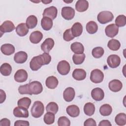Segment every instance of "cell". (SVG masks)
Segmentation results:
<instances>
[{
    "mask_svg": "<svg viewBox=\"0 0 126 126\" xmlns=\"http://www.w3.org/2000/svg\"><path fill=\"white\" fill-rule=\"evenodd\" d=\"M15 28V26L12 22L9 20L4 21L0 26L1 36L5 32H10L13 31Z\"/></svg>",
    "mask_w": 126,
    "mask_h": 126,
    "instance_id": "8",
    "label": "cell"
},
{
    "mask_svg": "<svg viewBox=\"0 0 126 126\" xmlns=\"http://www.w3.org/2000/svg\"><path fill=\"white\" fill-rule=\"evenodd\" d=\"M29 89L30 95L38 94L42 92L43 87L40 82L34 81L29 84Z\"/></svg>",
    "mask_w": 126,
    "mask_h": 126,
    "instance_id": "3",
    "label": "cell"
},
{
    "mask_svg": "<svg viewBox=\"0 0 126 126\" xmlns=\"http://www.w3.org/2000/svg\"><path fill=\"white\" fill-rule=\"evenodd\" d=\"M44 4H48L51 2H52V0H49V1H47V0H42L41 1Z\"/></svg>",
    "mask_w": 126,
    "mask_h": 126,
    "instance_id": "51",
    "label": "cell"
},
{
    "mask_svg": "<svg viewBox=\"0 0 126 126\" xmlns=\"http://www.w3.org/2000/svg\"><path fill=\"white\" fill-rule=\"evenodd\" d=\"M84 126H96V124L94 120L92 118H89L87 119L84 123Z\"/></svg>",
    "mask_w": 126,
    "mask_h": 126,
    "instance_id": "46",
    "label": "cell"
},
{
    "mask_svg": "<svg viewBox=\"0 0 126 126\" xmlns=\"http://www.w3.org/2000/svg\"><path fill=\"white\" fill-rule=\"evenodd\" d=\"M112 125L107 120H103L100 122L98 124L99 126H111Z\"/></svg>",
    "mask_w": 126,
    "mask_h": 126,
    "instance_id": "50",
    "label": "cell"
},
{
    "mask_svg": "<svg viewBox=\"0 0 126 126\" xmlns=\"http://www.w3.org/2000/svg\"><path fill=\"white\" fill-rule=\"evenodd\" d=\"M42 33L38 31L33 32L30 35V40L32 43L33 44L38 43L42 40Z\"/></svg>",
    "mask_w": 126,
    "mask_h": 126,
    "instance_id": "21",
    "label": "cell"
},
{
    "mask_svg": "<svg viewBox=\"0 0 126 126\" xmlns=\"http://www.w3.org/2000/svg\"><path fill=\"white\" fill-rule=\"evenodd\" d=\"M119 32V28L114 24L108 25L105 29L106 35L109 37L113 38Z\"/></svg>",
    "mask_w": 126,
    "mask_h": 126,
    "instance_id": "10",
    "label": "cell"
},
{
    "mask_svg": "<svg viewBox=\"0 0 126 126\" xmlns=\"http://www.w3.org/2000/svg\"><path fill=\"white\" fill-rule=\"evenodd\" d=\"M70 66L69 63L66 61H60L57 65V70L62 75H67L70 71Z\"/></svg>",
    "mask_w": 126,
    "mask_h": 126,
    "instance_id": "5",
    "label": "cell"
},
{
    "mask_svg": "<svg viewBox=\"0 0 126 126\" xmlns=\"http://www.w3.org/2000/svg\"><path fill=\"white\" fill-rule=\"evenodd\" d=\"M43 65V63L40 55L33 57L30 63V68L33 71L38 70Z\"/></svg>",
    "mask_w": 126,
    "mask_h": 126,
    "instance_id": "6",
    "label": "cell"
},
{
    "mask_svg": "<svg viewBox=\"0 0 126 126\" xmlns=\"http://www.w3.org/2000/svg\"><path fill=\"white\" fill-rule=\"evenodd\" d=\"M0 103H2L4 101L6 98L5 93L1 89L0 90Z\"/></svg>",
    "mask_w": 126,
    "mask_h": 126,
    "instance_id": "49",
    "label": "cell"
},
{
    "mask_svg": "<svg viewBox=\"0 0 126 126\" xmlns=\"http://www.w3.org/2000/svg\"><path fill=\"white\" fill-rule=\"evenodd\" d=\"M46 109L47 112H51L56 114L59 109V107L58 104L54 102H49L46 107Z\"/></svg>",
    "mask_w": 126,
    "mask_h": 126,
    "instance_id": "38",
    "label": "cell"
},
{
    "mask_svg": "<svg viewBox=\"0 0 126 126\" xmlns=\"http://www.w3.org/2000/svg\"><path fill=\"white\" fill-rule=\"evenodd\" d=\"M18 92L21 94H28L30 95V93L29 89V84L20 86L18 88Z\"/></svg>",
    "mask_w": 126,
    "mask_h": 126,
    "instance_id": "45",
    "label": "cell"
},
{
    "mask_svg": "<svg viewBox=\"0 0 126 126\" xmlns=\"http://www.w3.org/2000/svg\"><path fill=\"white\" fill-rule=\"evenodd\" d=\"M115 25L119 27H124L126 24V17L124 15H120L115 19Z\"/></svg>",
    "mask_w": 126,
    "mask_h": 126,
    "instance_id": "41",
    "label": "cell"
},
{
    "mask_svg": "<svg viewBox=\"0 0 126 126\" xmlns=\"http://www.w3.org/2000/svg\"><path fill=\"white\" fill-rule=\"evenodd\" d=\"M104 78V74L100 69H94L92 71L90 75V80L94 83H101Z\"/></svg>",
    "mask_w": 126,
    "mask_h": 126,
    "instance_id": "4",
    "label": "cell"
},
{
    "mask_svg": "<svg viewBox=\"0 0 126 126\" xmlns=\"http://www.w3.org/2000/svg\"><path fill=\"white\" fill-rule=\"evenodd\" d=\"M84 111L87 115L89 116H92L95 111L94 105L91 102L86 103L84 106Z\"/></svg>",
    "mask_w": 126,
    "mask_h": 126,
    "instance_id": "31",
    "label": "cell"
},
{
    "mask_svg": "<svg viewBox=\"0 0 126 126\" xmlns=\"http://www.w3.org/2000/svg\"><path fill=\"white\" fill-rule=\"evenodd\" d=\"M44 122L47 125H51L55 122V114L51 112H47L44 116Z\"/></svg>",
    "mask_w": 126,
    "mask_h": 126,
    "instance_id": "40",
    "label": "cell"
},
{
    "mask_svg": "<svg viewBox=\"0 0 126 126\" xmlns=\"http://www.w3.org/2000/svg\"><path fill=\"white\" fill-rule=\"evenodd\" d=\"M89 7V2L85 0H79L75 4V8L79 12H83L86 11Z\"/></svg>",
    "mask_w": 126,
    "mask_h": 126,
    "instance_id": "22",
    "label": "cell"
},
{
    "mask_svg": "<svg viewBox=\"0 0 126 126\" xmlns=\"http://www.w3.org/2000/svg\"><path fill=\"white\" fill-rule=\"evenodd\" d=\"M16 32L20 36H24L29 32V28L26 24L22 23L19 24L16 28Z\"/></svg>",
    "mask_w": 126,
    "mask_h": 126,
    "instance_id": "20",
    "label": "cell"
},
{
    "mask_svg": "<svg viewBox=\"0 0 126 126\" xmlns=\"http://www.w3.org/2000/svg\"><path fill=\"white\" fill-rule=\"evenodd\" d=\"M31 103V100L30 98L27 97H24L18 100L17 104L18 106L22 107L27 109L29 108V106Z\"/></svg>",
    "mask_w": 126,
    "mask_h": 126,
    "instance_id": "36",
    "label": "cell"
},
{
    "mask_svg": "<svg viewBox=\"0 0 126 126\" xmlns=\"http://www.w3.org/2000/svg\"><path fill=\"white\" fill-rule=\"evenodd\" d=\"M58 83V80L54 76H49L47 78L45 81L46 86L47 88L50 89H55L57 87Z\"/></svg>",
    "mask_w": 126,
    "mask_h": 126,
    "instance_id": "24",
    "label": "cell"
},
{
    "mask_svg": "<svg viewBox=\"0 0 126 126\" xmlns=\"http://www.w3.org/2000/svg\"><path fill=\"white\" fill-rule=\"evenodd\" d=\"M54 41L51 38H46L41 45V50L45 53H49L54 46Z\"/></svg>",
    "mask_w": 126,
    "mask_h": 126,
    "instance_id": "14",
    "label": "cell"
},
{
    "mask_svg": "<svg viewBox=\"0 0 126 126\" xmlns=\"http://www.w3.org/2000/svg\"><path fill=\"white\" fill-rule=\"evenodd\" d=\"M61 14L64 19L70 20L74 18L75 16V10L71 7L65 6L62 8Z\"/></svg>",
    "mask_w": 126,
    "mask_h": 126,
    "instance_id": "7",
    "label": "cell"
},
{
    "mask_svg": "<svg viewBox=\"0 0 126 126\" xmlns=\"http://www.w3.org/2000/svg\"><path fill=\"white\" fill-rule=\"evenodd\" d=\"M44 110V105L40 101H34L31 110L32 116L35 118L40 117L43 115Z\"/></svg>",
    "mask_w": 126,
    "mask_h": 126,
    "instance_id": "1",
    "label": "cell"
},
{
    "mask_svg": "<svg viewBox=\"0 0 126 126\" xmlns=\"http://www.w3.org/2000/svg\"><path fill=\"white\" fill-rule=\"evenodd\" d=\"M30 125L29 122L27 121L24 120H17L14 123V126H29Z\"/></svg>",
    "mask_w": 126,
    "mask_h": 126,
    "instance_id": "47",
    "label": "cell"
},
{
    "mask_svg": "<svg viewBox=\"0 0 126 126\" xmlns=\"http://www.w3.org/2000/svg\"><path fill=\"white\" fill-rule=\"evenodd\" d=\"M58 125L59 126H69L70 125V121L66 117L62 116L58 120Z\"/></svg>",
    "mask_w": 126,
    "mask_h": 126,
    "instance_id": "42",
    "label": "cell"
},
{
    "mask_svg": "<svg viewBox=\"0 0 126 126\" xmlns=\"http://www.w3.org/2000/svg\"><path fill=\"white\" fill-rule=\"evenodd\" d=\"M66 113L71 117H76L80 114V109L76 105H71L68 106L66 109Z\"/></svg>",
    "mask_w": 126,
    "mask_h": 126,
    "instance_id": "25",
    "label": "cell"
},
{
    "mask_svg": "<svg viewBox=\"0 0 126 126\" xmlns=\"http://www.w3.org/2000/svg\"><path fill=\"white\" fill-rule=\"evenodd\" d=\"M91 96L94 100L96 101H100L103 99L104 93L101 88H95L92 90L91 92Z\"/></svg>",
    "mask_w": 126,
    "mask_h": 126,
    "instance_id": "15",
    "label": "cell"
},
{
    "mask_svg": "<svg viewBox=\"0 0 126 126\" xmlns=\"http://www.w3.org/2000/svg\"><path fill=\"white\" fill-rule=\"evenodd\" d=\"M41 25L44 30L49 31L53 26V21L48 17H43L41 20Z\"/></svg>",
    "mask_w": 126,
    "mask_h": 126,
    "instance_id": "28",
    "label": "cell"
},
{
    "mask_svg": "<svg viewBox=\"0 0 126 126\" xmlns=\"http://www.w3.org/2000/svg\"><path fill=\"white\" fill-rule=\"evenodd\" d=\"M104 50L101 47H96L94 48L92 51L93 56L95 58H100L104 54Z\"/></svg>",
    "mask_w": 126,
    "mask_h": 126,
    "instance_id": "39",
    "label": "cell"
},
{
    "mask_svg": "<svg viewBox=\"0 0 126 126\" xmlns=\"http://www.w3.org/2000/svg\"><path fill=\"white\" fill-rule=\"evenodd\" d=\"M107 46L109 49L112 51H117L121 47V43L119 40L112 39L108 41Z\"/></svg>",
    "mask_w": 126,
    "mask_h": 126,
    "instance_id": "34",
    "label": "cell"
},
{
    "mask_svg": "<svg viewBox=\"0 0 126 126\" xmlns=\"http://www.w3.org/2000/svg\"><path fill=\"white\" fill-rule=\"evenodd\" d=\"M112 111V108L110 105L108 104H104L100 106L99 108V112L100 114L103 116H107L110 115Z\"/></svg>",
    "mask_w": 126,
    "mask_h": 126,
    "instance_id": "30",
    "label": "cell"
},
{
    "mask_svg": "<svg viewBox=\"0 0 126 126\" xmlns=\"http://www.w3.org/2000/svg\"><path fill=\"white\" fill-rule=\"evenodd\" d=\"M58 13L57 8L54 6H50L44 10L42 15L43 17H48L50 19H54L57 17Z\"/></svg>",
    "mask_w": 126,
    "mask_h": 126,
    "instance_id": "11",
    "label": "cell"
},
{
    "mask_svg": "<svg viewBox=\"0 0 126 126\" xmlns=\"http://www.w3.org/2000/svg\"><path fill=\"white\" fill-rule=\"evenodd\" d=\"M107 63L110 67L116 68L120 64L121 59L117 55H111L107 58Z\"/></svg>",
    "mask_w": 126,
    "mask_h": 126,
    "instance_id": "9",
    "label": "cell"
},
{
    "mask_svg": "<svg viewBox=\"0 0 126 126\" xmlns=\"http://www.w3.org/2000/svg\"><path fill=\"white\" fill-rule=\"evenodd\" d=\"M0 71L2 75L9 76L11 73L12 67L9 63H4L0 66Z\"/></svg>",
    "mask_w": 126,
    "mask_h": 126,
    "instance_id": "33",
    "label": "cell"
},
{
    "mask_svg": "<svg viewBox=\"0 0 126 126\" xmlns=\"http://www.w3.org/2000/svg\"><path fill=\"white\" fill-rule=\"evenodd\" d=\"M13 115L18 118H28L29 114L27 108L18 106L14 109Z\"/></svg>",
    "mask_w": 126,
    "mask_h": 126,
    "instance_id": "13",
    "label": "cell"
},
{
    "mask_svg": "<svg viewBox=\"0 0 126 126\" xmlns=\"http://www.w3.org/2000/svg\"><path fill=\"white\" fill-rule=\"evenodd\" d=\"M28 59L27 53L24 51L17 52L14 56V60L17 63H23Z\"/></svg>",
    "mask_w": 126,
    "mask_h": 126,
    "instance_id": "18",
    "label": "cell"
},
{
    "mask_svg": "<svg viewBox=\"0 0 126 126\" xmlns=\"http://www.w3.org/2000/svg\"><path fill=\"white\" fill-rule=\"evenodd\" d=\"M64 2H67V3H68V2H72L73 1L72 0V1H64Z\"/></svg>",
    "mask_w": 126,
    "mask_h": 126,
    "instance_id": "52",
    "label": "cell"
},
{
    "mask_svg": "<svg viewBox=\"0 0 126 126\" xmlns=\"http://www.w3.org/2000/svg\"><path fill=\"white\" fill-rule=\"evenodd\" d=\"M71 31L74 37L79 36L83 32V26L80 23H75L72 26Z\"/></svg>",
    "mask_w": 126,
    "mask_h": 126,
    "instance_id": "26",
    "label": "cell"
},
{
    "mask_svg": "<svg viewBox=\"0 0 126 126\" xmlns=\"http://www.w3.org/2000/svg\"><path fill=\"white\" fill-rule=\"evenodd\" d=\"M98 30V26L97 24L93 21H91L89 22L86 25L87 32L90 34H94Z\"/></svg>",
    "mask_w": 126,
    "mask_h": 126,
    "instance_id": "32",
    "label": "cell"
},
{
    "mask_svg": "<svg viewBox=\"0 0 126 126\" xmlns=\"http://www.w3.org/2000/svg\"><path fill=\"white\" fill-rule=\"evenodd\" d=\"M114 18L113 14L108 11H103L97 15V19L98 21L102 24H106L112 21Z\"/></svg>",
    "mask_w": 126,
    "mask_h": 126,
    "instance_id": "2",
    "label": "cell"
},
{
    "mask_svg": "<svg viewBox=\"0 0 126 126\" xmlns=\"http://www.w3.org/2000/svg\"><path fill=\"white\" fill-rule=\"evenodd\" d=\"M108 86L109 89L112 92H118L122 89L123 84L120 80L114 79L109 83Z\"/></svg>",
    "mask_w": 126,
    "mask_h": 126,
    "instance_id": "17",
    "label": "cell"
},
{
    "mask_svg": "<svg viewBox=\"0 0 126 126\" xmlns=\"http://www.w3.org/2000/svg\"><path fill=\"white\" fill-rule=\"evenodd\" d=\"M71 50L75 54H83L84 51V47L82 43L78 42H75L71 44L70 46Z\"/></svg>",
    "mask_w": 126,
    "mask_h": 126,
    "instance_id": "27",
    "label": "cell"
},
{
    "mask_svg": "<svg viewBox=\"0 0 126 126\" xmlns=\"http://www.w3.org/2000/svg\"><path fill=\"white\" fill-rule=\"evenodd\" d=\"M85 57V54L84 53L81 54H75L72 56V60L73 63L75 64H80L84 62Z\"/></svg>",
    "mask_w": 126,
    "mask_h": 126,
    "instance_id": "37",
    "label": "cell"
},
{
    "mask_svg": "<svg viewBox=\"0 0 126 126\" xmlns=\"http://www.w3.org/2000/svg\"><path fill=\"white\" fill-rule=\"evenodd\" d=\"M0 50L4 55L9 56L14 53L15 47L11 44H4L1 46Z\"/></svg>",
    "mask_w": 126,
    "mask_h": 126,
    "instance_id": "23",
    "label": "cell"
},
{
    "mask_svg": "<svg viewBox=\"0 0 126 126\" xmlns=\"http://www.w3.org/2000/svg\"><path fill=\"white\" fill-rule=\"evenodd\" d=\"M115 122L118 126H124L126 124V115L124 113H120L116 115Z\"/></svg>",
    "mask_w": 126,
    "mask_h": 126,
    "instance_id": "35",
    "label": "cell"
},
{
    "mask_svg": "<svg viewBox=\"0 0 126 126\" xmlns=\"http://www.w3.org/2000/svg\"><path fill=\"white\" fill-rule=\"evenodd\" d=\"M75 37L73 35L71 29H67L65 31L63 34V38L65 41H70L72 40Z\"/></svg>",
    "mask_w": 126,
    "mask_h": 126,
    "instance_id": "43",
    "label": "cell"
},
{
    "mask_svg": "<svg viewBox=\"0 0 126 126\" xmlns=\"http://www.w3.org/2000/svg\"><path fill=\"white\" fill-rule=\"evenodd\" d=\"M28 75L27 71L23 69H20L18 70L14 75L15 80L19 83L25 82L28 79Z\"/></svg>",
    "mask_w": 126,
    "mask_h": 126,
    "instance_id": "12",
    "label": "cell"
},
{
    "mask_svg": "<svg viewBox=\"0 0 126 126\" xmlns=\"http://www.w3.org/2000/svg\"><path fill=\"white\" fill-rule=\"evenodd\" d=\"M26 25L29 29H33L37 24V18L34 15L29 16L26 20Z\"/></svg>",
    "mask_w": 126,
    "mask_h": 126,
    "instance_id": "29",
    "label": "cell"
},
{
    "mask_svg": "<svg viewBox=\"0 0 126 126\" xmlns=\"http://www.w3.org/2000/svg\"><path fill=\"white\" fill-rule=\"evenodd\" d=\"M0 126H10V121L7 118H3L0 121Z\"/></svg>",
    "mask_w": 126,
    "mask_h": 126,
    "instance_id": "48",
    "label": "cell"
},
{
    "mask_svg": "<svg viewBox=\"0 0 126 126\" xmlns=\"http://www.w3.org/2000/svg\"><path fill=\"white\" fill-rule=\"evenodd\" d=\"M40 56L41 57L43 65L48 64L51 61V57L48 53H44L41 55H40Z\"/></svg>",
    "mask_w": 126,
    "mask_h": 126,
    "instance_id": "44",
    "label": "cell"
},
{
    "mask_svg": "<svg viewBox=\"0 0 126 126\" xmlns=\"http://www.w3.org/2000/svg\"><path fill=\"white\" fill-rule=\"evenodd\" d=\"M75 93L74 89L71 87H68L65 89L63 93L64 99L67 102L72 101L75 97Z\"/></svg>",
    "mask_w": 126,
    "mask_h": 126,
    "instance_id": "16",
    "label": "cell"
},
{
    "mask_svg": "<svg viewBox=\"0 0 126 126\" xmlns=\"http://www.w3.org/2000/svg\"><path fill=\"white\" fill-rule=\"evenodd\" d=\"M72 77L76 80L81 81L85 79L86 72L85 70L81 68H76L72 72Z\"/></svg>",
    "mask_w": 126,
    "mask_h": 126,
    "instance_id": "19",
    "label": "cell"
}]
</instances>
